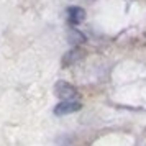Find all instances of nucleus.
<instances>
[{
	"label": "nucleus",
	"instance_id": "7ed1b4c3",
	"mask_svg": "<svg viewBox=\"0 0 146 146\" xmlns=\"http://www.w3.org/2000/svg\"><path fill=\"white\" fill-rule=\"evenodd\" d=\"M84 51L82 49H79V48H74V49H71L67 54H64V58H62V66H72L74 62H77V61H80L82 58H84Z\"/></svg>",
	"mask_w": 146,
	"mask_h": 146
},
{
	"label": "nucleus",
	"instance_id": "f257e3e1",
	"mask_svg": "<svg viewBox=\"0 0 146 146\" xmlns=\"http://www.w3.org/2000/svg\"><path fill=\"white\" fill-rule=\"evenodd\" d=\"M54 94L62 100H71V99H74V97H77V89L74 86H71L69 82L59 80V82L54 86Z\"/></svg>",
	"mask_w": 146,
	"mask_h": 146
},
{
	"label": "nucleus",
	"instance_id": "20e7f679",
	"mask_svg": "<svg viewBox=\"0 0 146 146\" xmlns=\"http://www.w3.org/2000/svg\"><path fill=\"white\" fill-rule=\"evenodd\" d=\"M67 18L72 25H79L80 21H84V18H86V10L80 7H71L67 10Z\"/></svg>",
	"mask_w": 146,
	"mask_h": 146
},
{
	"label": "nucleus",
	"instance_id": "39448f33",
	"mask_svg": "<svg viewBox=\"0 0 146 146\" xmlns=\"http://www.w3.org/2000/svg\"><path fill=\"white\" fill-rule=\"evenodd\" d=\"M84 40H86V38H84V35L80 33V31H77V30H71V31H69V41H71L72 44H80Z\"/></svg>",
	"mask_w": 146,
	"mask_h": 146
},
{
	"label": "nucleus",
	"instance_id": "f03ea898",
	"mask_svg": "<svg viewBox=\"0 0 146 146\" xmlns=\"http://www.w3.org/2000/svg\"><path fill=\"white\" fill-rule=\"evenodd\" d=\"M82 105H80L79 102H71V100H64V102H61L59 105L54 107V115H69V113H74V112H79Z\"/></svg>",
	"mask_w": 146,
	"mask_h": 146
}]
</instances>
